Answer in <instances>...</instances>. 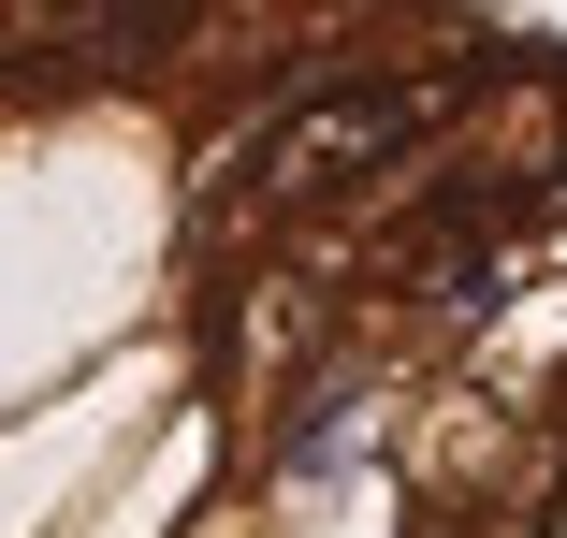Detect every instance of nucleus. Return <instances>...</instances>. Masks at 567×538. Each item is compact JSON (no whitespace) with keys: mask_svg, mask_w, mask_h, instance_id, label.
<instances>
[{"mask_svg":"<svg viewBox=\"0 0 567 538\" xmlns=\"http://www.w3.org/2000/svg\"><path fill=\"white\" fill-rule=\"evenodd\" d=\"M451 102H466L451 73H364V87H320V102H291V117H262L248 161L204 175V248L291 234L306 204H334V189H364L379 161H408V132H436Z\"/></svg>","mask_w":567,"mask_h":538,"instance_id":"1","label":"nucleus"},{"mask_svg":"<svg viewBox=\"0 0 567 538\" xmlns=\"http://www.w3.org/2000/svg\"><path fill=\"white\" fill-rule=\"evenodd\" d=\"M538 538H567V480H553V524H538Z\"/></svg>","mask_w":567,"mask_h":538,"instance_id":"2","label":"nucleus"}]
</instances>
